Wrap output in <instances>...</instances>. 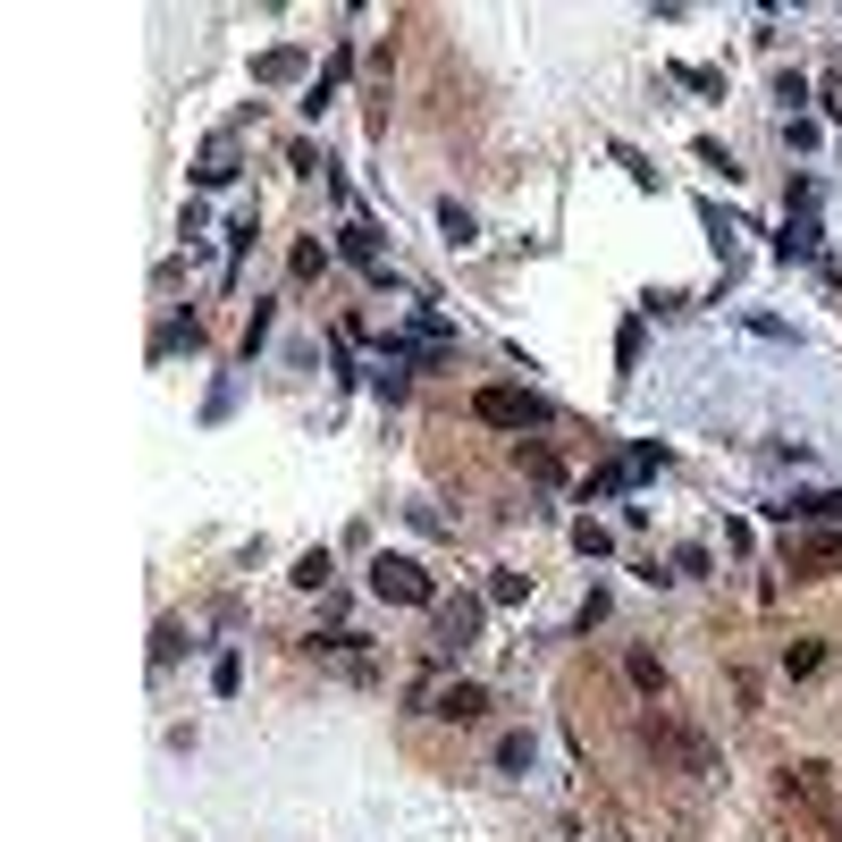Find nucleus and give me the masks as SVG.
<instances>
[{"label": "nucleus", "instance_id": "4", "mask_svg": "<svg viewBox=\"0 0 842 842\" xmlns=\"http://www.w3.org/2000/svg\"><path fill=\"white\" fill-rule=\"evenodd\" d=\"M438 632H447L438 648H472V632H481V598H447V607H438Z\"/></svg>", "mask_w": 842, "mask_h": 842}, {"label": "nucleus", "instance_id": "8", "mask_svg": "<svg viewBox=\"0 0 842 842\" xmlns=\"http://www.w3.org/2000/svg\"><path fill=\"white\" fill-rule=\"evenodd\" d=\"M438 227H447V245H472V211H455V202H447V211H438Z\"/></svg>", "mask_w": 842, "mask_h": 842}, {"label": "nucleus", "instance_id": "2", "mask_svg": "<svg viewBox=\"0 0 842 842\" xmlns=\"http://www.w3.org/2000/svg\"><path fill=\"white\" fill-rule=\"evenodd\" d=\"M371 590L396 598V607H430V573H421L413 556H371Z\"/></svg>", "mask_w": 842, "mask_h": 842}, {"label": "nucleus", "instance_id": "5", "mask_svg": "<svg viewBox=\"0 0 842 842\" xmlns=\"http://www.w3.org/2000/svg\"><path fill=\"white\" fill-rule=\"evenodd\" d=\"M623 674H632V691H648V699L666 691V666H657V648H632V657H623Z\"/></svg>", "mask_w": 842, "mask_h": 842}, {"label": "nucleus", "instance_id": "3", "mask_svg": "<svg viewBox=\"0 0 842 842\" xmlns=\"http://www.w3.org/2000/svg\"><path fill=\"white\" fill-rule=\"evenodd\" d=\"M430 716H447V725H481V716H488V691H481V682H447V691L430 699Z\"/></svg>", "mask_w": 842, "mask_h": 842}, {"label": "nucleus", "instance_id": "1", "mask_svg": "<svg viewBox=\"0 0 842 842\" xmlns=\"http://www.w3.org/2000/svg\"><path fill=\"white\" fill-rule=\"evenodd\" d=\"M472 413L488 421V430H548V405H540V396H522V388H481L472 396Z\"/></svg>", "mask_w": 842, "mask_h": 842}, {"label": "nucleus", "instance_id": "7", "mask_svg": "<svg viewBox=\"0 0 842 842\" xmlns=\"http://www.w3.org/2000/svg\"><path fill=\"white\" fill-rule=\"evenodd\" d=\"M497 767H506V776H522V767H531V733H515V742H497Z\"/></svg>", "mask_w": 842, "mask_h": 842}, {"label": "nucleus", "instance_id": "6", "mask_svg": "<svg viewBox=\"0 0 842 842\" xmlns=\"http://www.w3.org/2000/svg\"><path fill=\"white\" fill-rule=\"evenodd\" d=\"M817 666H826V641H792V648H783V674H792V682H809Z\"/></svg>", "mask_w": 842, "mask_h": 842}, {"label": "nucleus", "instance_id": "9", "mask_svg": "<svg viewBox=\"0 0 842 842\" xmlns=\"http://www.w3.org/2000/svg\"><path fill=\"white\" fill-rule=\"evenodd\" d=\"M817 101H826V119H842V76H834V85H826Z\"/></svg>", "mask_w": 842, "mask_h": 842}]
</instances>
